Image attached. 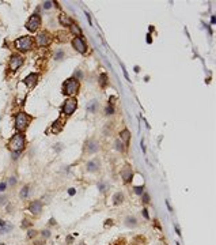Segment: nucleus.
<instances>
[{
  "label": "nucleus",
  "mask_w": 216,
  "mask_h": 245,
  "mask_svg": "<svg viewBox=\"0 0 216 245\" xmlns=\"http://www.w3.org/2000/svg\"><path fill=\"white\" fill-rule=\"evenodd\" d=\"M14 45L19 52H30L34 47V40L30 36H22L19 38H16Z\"/></svg>",
  "instance_id": "1"
},
{
  "label": "nucleus",
  "mask_w": 216,
  "mask_h": 245,
  "mask_svg": "<svg viewBox=\"0 0 216 245\" xmlns=\"http://www.w3.org/2000/svg\"><path fill=\"white\" fill-rule=\"evenodd\" d=\"M25 147V135L22 132H18L12 136L8 142V148L11 153H21Z\"/></svg>",
  "instance_id": "2"
},
{
  "label": "nucleus",
  "mask_w": 216,
  "mask_h": 245,
  "mask_svg": "<svg viewBox=\"0 0 216 245\" xmlns=\"http://www.w3.org/2000/svg\"><path fill=\"white\" fill-rule=\"evenodd\" d=\"M30 123V116L25 113V112H21L15 116V128L19 132H23V131L27 128V125Z\"/></svg>",
  "instance_id": "3"
},
{
  "label": "nucleus",
  "mask_w": 216,
  "mask_h": 245,
  "mask_svg": "<svg viewBox=\"0 0 216 245\" xmlns=\"http://www.w3.org/2000/svg\"><path fill=\"white\" fill-rule=\"evenodd\" d=\"M79 90V80L75 78H69L65 80V84H64V94L67 95H73V94L77 93Z\"/></svg>",
  "instance_id": "4"
},
{
  "label": "nucleus",
  "mask_w": 216,
  "mask_h": 245,
  "mask_svg": "<svg viewBox=\"0 0 216 245\" xmlns=\"http://www.w3.org/2000/svg\"><path fill=\"white\" fill-rule=\"evenodd\" d=\"M76 108H77V101L75 98H69L63 105L61 113L64 116H71V115H73V112L76 110Z\"/></svg>",
  "instance_id": "5"
},
{
  "label": "nucleus",
  "mask_w": 216,
  "mask_h": 245,
  "mask_svg": "<svg viewBox=\"0 0 216 245\" xmlns=\"http://www.w3.org/2000/svg\"><path fill=\"white\" fill-rule=\"evenodd\" d=\"M23 61H25V59L22 55L19 53H14V55H11L10 57V70L12 72H16L19 68L23 65Z\"/></svg>",
  "instance_id": "6"
},
{
  "label": "nucleus",
  "mask_w": 216,
  "mask_h": 245,
  "mask_svg": "<svg viewBox=\"0 0 216 245\" xmlns=\"http://www.w3.org/2000/svg\"><path fill=\"white\" fill-rule=\"evenodd\" d=\"M41 26V16L38 14H33V15L29 18V21L26 22V29L31 33L38 30V27Z\"/></svg>",
  "instance_id": "7"
},
{
  "label": "nucleus",
  "mask_w": 216,
  "mask_h": 245,
  "mask_svg": "<svg viewBox=\"0 0 216 245\" xmlns=\"http://www.w3.org/2000/svg\"><path fill=\"white\" fill-rule=\"evenodd\" d=\"M72 47L79 53H86V51H87V47H86V42L83 40V37H75L72 40Z\"/></svg>",
  "instance_id": "8"
},
{
  "label": "nucleus",
  "mask_w": 216,
  "mask_h": 245,
  "mask_svg": "<svg viewBox=\"0 0 216 245\" xmlns=\"http://www.w3.org/2000/svg\"><path fill=\"white\" fill-rule=\"evenodd\" d=\"M36 41H37V45H38V47H48V45L50 44L52 38L46 31H42V33H40V34L36 37Z\"/></svg>",
  "instance_id": "9"
},
{
  "label": "nucleus",
  "mask_w": 216,
  "mask_h": 245,
  "mask_svg": "<svg viewBox=\"0 0 216 245\" xmlns=\"http://www.w3.org/2000/svg\"><path fill=\"white\" fill-rule=\"evenodd\" d=\"M37 82H38V74H36V72L29 74V75L23 79V83H25L29 89H33V87L37 84Z\"/></svg>",
  "instance_id": "10"
},
{
  "label": "nucleus",
  "mask_w": 216,
  "mask_h": 245,
  "mask_svg": "<svg viewBox=\"0 0 216 245\" xmlns=\"http://www.w3.org/2000/svg\"><path fill=\"white\" fill-rule=\"evenodd\" d=\"M29 211L33 215H40L42 213V202L41 200H34L29 204Z\"/></svg>",
  "instance_id": "11"
},
{
  "label": "nucleus",
  "mask_w": 216,
  "mask_h": 245,
  "mask_svg": "<svg viewBox=\"0 0 216 245\" xmlns=\"http://www.w3.org/2000/svg\"><path fill=\"white\" fill-rule=\"evenodd\" d=\"M86 150H87L88 154H94L99 150V143L94 139H90V140L86 142Z\"/></svg>",
  "instance_id": "12"
},
{
  "label": "nucleus",
  "mask_w": 216,
  "mask_h": 245,
  "mask_svg": "<svg viewBox=\"0 0 216 245\" xmlns=\"http://www.w3.org/2000/svg\"><path fill=\"white\" fill-rule=\"evenodd\" d=\"M99 159H91V161H88L87 163H86V169H87V172H90V173H94V172H97L98 169H99Z\"/></svg>",
  "instance_id": "13"
},
{
  "label": "nucleus",
  "mask_w": 216,
  "mask_h": 245,
  "mask_svg": "<svg viewBox=\"0 0 216 245\" xmlns=\"http://www.w3.org/2000/svg\"><path fill=\"white\" fill-rule=\"evenodd\" d=\"M120 176L122 177V180H124V183H129L131 180H132V169L129 166H125L120 172Z\"/></svg>",
  "instance_id": "14"
},
{
  "label": "nucleus",
  "mask_w": 216,
  "mask_h": 245,
  "mask_svg": "<svg viewBox=\"0 0 216 245\" xmlns=\"http://www.w3.org/2000/svg\"><path fill=\"white\" fill-rule=\"evenodd\" d=\"M124 223H125V226H128V227H131V229H133V227H136L137 226V219H136V217H133V215H129V217H127L125 218V221H124Z\"/></svg>",
  "instance_id": "15"
},
{
  "label": "nucleus",
  "mask_w": 216,
  "mask_h": 245,
  "mask_svg": "<svg viewBox=\"0 0 216 245\" xmlns=\"http://www.w3.org/2000/svg\"><path fill=\"white\" fill-rule=\"evenodd\" d=\"M59 21H60V23H61L63 26H65V27H69L72 23H73L68 15H60L59 16Z\"/></svg>",
  "instance_id": "16"
},
{
  "label": "nucleus",
  "mask_w": 216,
  "mask_h": 245,
  "mask_svg": "<svg viewBox=\"0 0 216 245\" xmlns=\"http://www.w3.org/2000/svg\"><path fill=\"white\" fill-rule=\"evenodd\" d=\"M63 121H61V119H59V120H56L55 123H53V125H52V131L55 132V134H59L60 131L63 130Z\"/></svg>",
  "instance_id": "17"
},
{
  "label": "nucleus",
  "mask_w": 216,
  "mask_h": 245,
  "mask_svg": "<svg viewBox=\"0 0 216 245\" xmlns=\"http://www.w3.org/2000/svg\"><path fill=\"white\" fill-rule=\"evenodd\" d=\"M124 202V193L122 192H117L113 195V203L116 204V206H118V204H121Z\"/></svg>",
  "instance_id": "18"
},
{
  "label": "nucleus",
  "mask_w": 216,
  "mask_h": 245,
  "mask_svg": "<svg viewBox=\"0 0 216 245\" xmlns=\"http://www.w3.org/2000/svg\"><path fill=\"white\" fill-rule=\"evenodd\" d=\"M129 138H131V134H129L128 130H122L121 132H120V139H121L122 142H125V144H128Z\"/></svg>",
  "instance_id": "19"
},
{
  "label": "nucleus",
  "mask_w": 216,
  "mask_h": 245,
  "mask_svg": "<svg viewBox=\"0 0 216 245\" xmlns=\"http://www.w3.org/2000/svg\"><path fill=\"white\" fill-rule=\"evenodd\" d=\"M29 195H30V185H25V187L21 189V192H19V198L26 199Z\"/></svg>",
  "instance_id": "20"
},
{
  "label": "nucleus",
  "mask_w": 216,
  "mask_h": 245,
  "mask_svg": "<svg viewBox=\"0 0 216 245\" xmlns=\"http://www.w3.org/2000/svg\"><path fill=\"white\" fill-rule=\"evenodd\" d=\"M114 148L117 150V151H120V153H122V151H125V146H124V143H122V140L121 139H116V142H114Z\"/></svg>",
  "instance_id": "21"
},
{
  "label": "nucleus",
  "mask_w": 216,
  "mask_h": 245,
  "mask_svg": "<svg viewBox=\"0 0 216 245\" xmlns=\"http://www.w3.org/2000/svg\"><path fill=\"white\" fill-rule=\"evenodd\" d=\"M71 31H72V34H75L76 37H82V30H80V27L77 26L76 23H72L71 26Z\"/></svg>",
  "instance_id": "22"
},
{
  "label": "nucleus",
  "mask_w": 216,
  "mask_h": 245,
  "mask_svg": "<svg viewBox=\"0 0 216 245\" xmlns=\"http://www.w3.org/2000/svg\"><path fill=\"white\" fill-rule=\"evenodd\" d=\"M97 106H98V101H97V99H93V101H91V102L87 105V112H93V113H95Z\"/></svg>",
  "instance_id": "23"
},
{
  "label": "nucleus",
  "mask_w": 216,
  "mask_h": 245,
  "mask_svg": "<svg viewBox=\"0 0 216 245\" xmlns=\"http://www.w3.org/2000/svg\"><path fill=\"white\" fill-rule=\"evenodd\" d=\"M99 84H101V87H106V84H108V75L105 72L99 75Z\"/></svg>",
  "instance_id": "24"
},
{
  "label": "nucleus",
  "mask_w": 216,
  "mask_h": 245,
  "mask_svg": "<svg viewBox=\"0 0 216 245\" xmlns=\"http://www.w3.org/2000/svg\"><path fill=\"white\" fill-rule=\"evenodd\" d=\"M108 188H109V184L103 183V181H99V183H98V189H99L102 193L106 192V191H108Z\"/></svg>",
  "instance_id": "25"
},
{
  "label": "nucleus",
  "mask_w": 216,
  "mask_h": 245,
  "mask_svg": "<svg viewBox=\"0 0 216 245\" xmlns=\"http://www.w3.org/2000/svg\"><path fill=\"white\" fill-rule=\"evenodd\" d=\"M50 236H52V232L49 229H44L41 232V237H42V240H48V238H50Z\"/></svg>",
  "instance_id": "26"
},
{
  "label": "nucleus",
  "mask_w": 216,
  "mask_h": 245,
  "mask_svg": "<svg viewBox=\"0 0 216 245\" xmlns=\"http://www.w3.org/2000/svg\"><path fill=\"white\" fill-rule=\"evenodd\" d=\"M114 113V108L112 104H109L108 106H106V109H105V115L106 116H112Z\"/></svg>",
  "instance_id": "27"
},
{
  "label": "nucleus",
  "mask_w": 216,
  "mask_h": 245,
  "mask_svg": "<svg viewBox=\"0 0 216 245\" xmlns=\"http://www.w3.org/2000/svg\"><path fill=\"white\" fill-rule=\"evenodd\" d=\"M23 229H27V227H30V226H33V223H31V221L30 219H27V218H25L23 221H22V225H21Z\"/></svg>",
  "instance_id": "28"
},
{
  "label": "nucleus",
  "mask_w": 216,
  "mask_h": 245,
  "mask_svg": "<svg viewBox=\"0 0 216 245\" xmlns=\"http://www.w3.org/2000/svg\"><path fill=\"white\" fill-rule=\"evenodd\" d=\"M7 200H8L7 195H3V193H0V207L5 206V204H7Z\"/></svg>",
  "instance_id": "29"
},
{
  "label": "nucleus",
  "mask_w": 216,
  "mask_h": 245,
  "mask_svg": "<svg viewBox=\"0 0 216 245\" xmlns=\"http://www.w3.org/2000/svg\"><path fill=\"white\" fill-rule=\"evenodd\" d=\"M141 202H143L144 204H148L149 203V195L147 192H144L143 195H141Z\"/></svg>",
  "instance_id": "30"
},
{
  "label": "nucleus",
  "mask_w": 216,
  "mask_h": 245,
  "mask_svg": "<svg viewBox=\"0 0 216 245\" xmlns=\"http://www.w3.org/2000/svg\"><path fill=\"white\" fill-rule=\"evenodd\" d=\"M133 191L136 195H143L144 193V187L141 185V187H133Z\"/></svg>",
  "instance_id": "31"
},
{
  "label": "nucleus",
  "mask_w": 216,
  "mask_h": 245,
  "mask_svg": "<svg viewBox=\"0 0 216 245\" xmlns=\"http://www.w3.org/2000/svg\"><path fill=\"white\" fill-rule=\"evenodd\" d=\"M72 78L77 79V80H79V79H82V78H83L82 71H79V70H77V71H75V72H73V76H72Z\"/></svg>",
  "instance_id": "32"
},
{
  "label": "nucleus",
  "mask_w": 216,
  "mask_h": 245,
  "mask_svg": "<svg viewBox=\"0 0 216 245\" xmlns=\"http://www.w3.org/2000/svg\"><path fill=\"white\" fill-rule=\"evenodd\" d=\"M36 236H37L36 230H29V232H27V237H29V238H34Z\"/></svg>",
  "instance_id": "33"
},
{
  "label": "nucleus",
  "mask_w": 216,
  "mask_h": 245,
  "mask_svg": "<svg viewBox=\"0 0 216 245\" xmlns=\"http://www.w3.org/2000/svg\"><path fill=\"white\" fill-rule=\"evenodd\" d=\"M63 56H64V52H63V51H59V52L56 53V56H55V60H61Z\"/></svg>",
  "instance_id": "34"
},
{
  "label": "nucleus",
  "mask_w": 216,
  "mask_h": 245,
  "mask_svg": "<svg viewBox=\"0 0 216 245\" xmlns=\"http://www.w3.org/2000/svg\"><path fill=\"white\" fill-rule=\"evenodd\" d=\"M52 4H53L52 1H45V3L42 4V7H44L45 10H49V8H50V7H52Z\"/></svg>",
  "instance_id": "35"
},
{
  "label": "nucleus",
  "mask_w": 216,
  "mask_h": 245,
  "mask_svg": "<svg viewBox=\"0 0 216 245\" xmlns=\"http://www.w3.org/2000/svg\"><path fill=\"white\" fill-rule=\"evenodd\" d=\"M8 184H10L11 187H14V185L16 184V178L15 177H10L8 178Z\"/></svg>",
  "instance_id": "36"
},
{
  "label": "nucleus",
  "mask_w": 216,
  "mask_h": 245,
  "mask_svg": "<svg viewBox=\"0 0 216 245\" xmlns=\"http://www.w3.org/2000/svg\"><path fill=\"white\" fill-rule=\"evenodd\" d=\"M141 213H143V217H144V218L147 219V221H148V219H149V215H148V210H147V209H143V211H141Z\"/></svg>",
  "instance_id": "37"
},
{
  "label": "nucleus",
  "mask_w": 216,
  "mask_h": 245,
  "mask_svg": "<svg viewBox=\"0 0 216 245\" xmlns=\"http://www.w3.org/2000/svg\"><path fill=\"white\" fill-rule=\"evenodd\" d=\"M61 148H63V143H57L56 146H55V150H56L57 153H59V151H61Z\"/></svg>",
  "instance_id": "38"
},
{
  "label": "nucleus",
  "mask_w": 216,
  "mask_h": 245,
  "mask_svg": "<svg viewBox=\"0 0 216 245\" xmlns=\"http://www.w3.org/2000/svg\"><path fill=\"white\" fill-rule=\"evenodd\" d=\"M5 188H7V184H5V183H0V193L4 192Z\"/></svg>",
  "instance_id": "39"
},
{
  "label": "nucleus",
  "mask_w": 216,
  "mask_h": 245,
  "mask_svg": "<svg viewBox=\"0 0 216 245\" xmlns=\"http://www.w3.org/2000/svg\"><path fill=\"white\" fill-rule=\"evenodd\" d=\"M75 193H76V189H75V188H69V189H68V195H69V196H73Z\"/></svg>",
  "instance_id": "40"
},
{
  "label": "nucleus",
  "mask_w": 216,
  "mask_h": 245,
  "mask_svg": "<svg viewBox=\"0 0 216 245\" xmlns=\"http://www.w3.org/2000/svg\"><path fill=\"white\" fill-rule=\"evenodd\" d=\"M113 225V219H106L105 221V226H112Z\"/></svg>",
  "instance_id": "41"
},
{
  "label": "nucleus",
  "mask_w": 216,
  "mask_h": 245,
  "mask_svg": "<svg viewBox=\"0 0 216 245\" xmlns=\"http://www.w3.org/2000/svg\"><path fill=\"white\" fill-rule=\"evenodd\" d=\"M72 241H73V237H72V236H68L67 237V244H72Z\"/></svg>",
  "instance_id": "42"
},
{
  "label": "nucleus",
  "mask_w": 216,
  "mask_h": 245,
  "mask_svg": "<svg viewBox=\"0 0 216 245\" xmlns=\"http://www.w3.org/2000/svg\"><path fill=\"white\" fill-rule=\"evenodd\" d=\"M174 229H175V232H177V234H178V236H182V234H181V230H180V227H178L177 225H174Z\"/></svg>",
  "instance_id": "43"
},
{
  "label": "nucleus",
  "mask_w": 216,
  "mask_h": 245,
  "mask_svg": "<svg viewBox=\"0 0 216 245\" xmlns=\"http://www.w3.org/2000/svg\"><path fill=\"white\" fill-rule=\"evenodd\" d=\"M19 154H21V153H12V157H14V158H12V159H18V157H19Z\"/></svg>",
  "instance_id": "44"
},
{
  "label": "nucleus",
  "mask_w": 216,
  "mask_h": 245,
  "mask_svg": "<svg viewBox=\"0 0 216 245\" xmlns=\"http://www.w3.org/2000/svg\"><path fill=\"white\" fill-rule=\"evenodd\" d=\"M49 225H50V226H53V225H56V221H55L53 218H50V219H49Z\"/></svg>",
  "instance_id": "45"
},
{
  "label": "nucleus",
  "mask_w": 216,
  "mask_h": 245,
  "mask_svg": "<svg viewBox=\"0 0 216 245\" xmlns=\"http://www.w3.org/2000/svg\"><path fill=\"white\" fill-rule=\"evenodd\" d=\"M151 41H152V40H151V36H147V42H148V44H151Z\"/></svg>",
  "instance_id": "46"
}]
</instances>
